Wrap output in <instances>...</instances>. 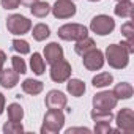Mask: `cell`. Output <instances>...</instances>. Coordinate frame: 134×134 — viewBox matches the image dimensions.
<instances>
[{"mask_svg": "<svg viewBox=\"0 0 134 134\" xmlns=\"http://www.w3.org/2000/svg\"><path fill=\"white\" fill-rule=\"evenodd\" d=\"M104 58L107 60L109 66H112L115 70H121L129 62V54L121 44H110L106 49V57Z\"/></svg>", "mask_w": 134, "mask_h": 134, "instance_id": "6da1fadb", "label": "cell"}, {"mask_svg": "<svg viewBox=\"0 0 134 134\" xmlns=\"http://www.w3.org/2000/svg\"><path fill=\"white\" fill-rule=\"evenodd\" d=\"M65 125V114L60 109H49L44 115L41 132L43 134H55L60 132Z\"/></svg>", "mask_w": 134, "mask_h": 134, "instance_id": "7a4b0ae2", "label": "cell"}, {"mask_svg": "<svg viewBox=\"0 0 134 134\" xmlns=\"http://www.w3.org/2000/svg\"><path fill=\"white\" fill-rule=\"evenodd\" d=\"M57 35L65 41H79L88 35V29L82 24H65L58 29Z\"/></svg>", "mask_w": 134, "mask_h": 134, "instance_id": "3957f363", "label": "cell"}, {"mask_svg": "<svg viewBox=\"0 0 134 134\" xmlns=\"http://www.w3.org/2000/svg\"><path fill=\"white\" fill-rule=\"evenodd\" d=\"M114 29H115V21L110 16L98 14L90 21V30L96 35H101V36L109 35V33H112Z\"/></svg>", "mask_w": 134, "mask_h": 134, "instance_id": "277c9868", "label": "cell"}, {"mask_svg": "<svg viewBox=\"0 0 134 134\" xmlns=\"http://www.w3.org/2000/svg\"><path fill=\"white\" fill-rule=\"evenodd\" d=\"M7 29L11 35H25L32 29V21L21 14H11L7 19Z\"/></svg>", "mask_w": 134, "mask_h": 134, "instance_id": "5b68a950", "label": "cell"}, {"mask_svg": "<svg viewBox=\"0 0 134 134\" xmlns=\"http://www.w3.org/2000/svg\"><path fill=\"white\" fill-rule=\"evenodd\" d=\"M71 65L66 62V60H58L55 63L51 65V79L57 84H62L65 81H68L71 76Z\"/></svg>", "mask_w": 134, "mask_h": 134, "instance_id": "8992f818", "label": "cell"}, {"mask_svg": "<svg viewBox=\"0 0 134 134\" xmlns=\"http://www.w3.org/2000/svg\"><path fill=\"white\" fill-rule=\"evenodd\" d=\"M51 11L57 19H70L76 14V5L71 0H57Z\"/></svg>", "mask_w": 134, "mask_h": 134, "instance_id": "52a82bcc", "label": "cell"}, {"mask_svg": "<svg viewBox=\"0 0 134 134\" xmlns=\"http://www.w3.org/2000/svg\"><path fill=\"white\" fill-rule=\"evenodd\" d=\"M82 62H84V66L88 70V71H98L103 68V65H104V54L99 51V49H92L88 51L87 54L82 55Z\"/></svg>", "mask_w": 134, "mask_h": 134, "instance_id": "ba28073f", "label": "cell"}, {"mask_svg": "<svg viewBox=\"0 0 134 134\" xmlns=\"http://www.w3.org/2000/svg\"><path fill=\"white\" fill-rule=\"evenodd\" d=\"M117 98L112 92H99L93 96V109L98 110H112L117 106Z\"/></svg>", "mask_w": 134, "mask_h": 134, "instance_id": "9c48e42d", "label": "cell"}, {"mask_svg": "<svg viewBox=\"0 0 134 134\" xmlns=\"http://www.w3.org/2000/svg\"><path fill=\"white\" fill-rule=\"evenodd\" d=\"M115 120H117L118 129H121L125 132H134V112H132V109H129V107L121 109L117 114Z\"/></svg>", "mask_w": 134, "mask_h": 134, "instance_id": "30bf717a", "label": "cell"}, {"mask_svg": "<svg viewBox=\"0 0 134 134\" xmlns=\"http://www.w3.org/2000/svg\"><path fill=\"white\" fill-rule=\"evenodd\" d=\"M46 107L47 109H65L66 103H68V99H66L65 93H62L60 90H51L47 95H46Z\"/></svg>", "mask_w": 134, "mask_h": 134, "instance_id": "8fae6325", "label": "cell"}, {"mask_svg": "<svg viewBox=\"0 0 134 134\" xmlns=\"http://www.w3.org/2000/svg\"><path fill=\"white\" fill-rule=\"evenodd\" d=\"M44 58L51 65L55 63V62H58V60H62L63 58V49H62V46L57 44V43H49L44 47Z\"/></svg>", "mask_w": 134, "mask_h": 134, "instance_id": "7c38bea8", "label": "cell"}, {"mask_svg": "<svg viewBox=\"0 0 134 134\" xmlns=\"http://www.w3.org/2000/svg\"><path fill=\"white\" fill-rule=\"evenodd\" d=\"M19 84V73L14 70H2L0 73V85L3 88H13Z\"/></svg>", "mask_w": 134, "mask_h": 134, "instance_id": "4fadbf2b", "label": "cell"}, {"mask_svg": "<svg viewBox=\"0 0 134 134\" xmlns=\"http://www.w3.org/2000/svg\"><path fill=\"white\" fill-rule=\"evenodd\" d=\"M132 85L131 84H128V82H120V84H117L115 85V88H114V96L117 98V99H129L131 96H132Z\"/></svg>", "mask_w": 134, "mask_h": 134, "instance_id": "5bb4252c", "label": "cell"}, {"mask_svg": "<svg viewBox=\"0 0 134 134\" xmlns=\"http://www.w3.org/2000/svg\"><path fill=\"white\" fill-rule=\"evenodd\" d=\"M43 88H44V85H43V82H40V81H35V79H25L24 82H22V90L27 93V95H40L41 92H43Z\"/></svg>", "mask_w": 134, "mask_h": 134, "instance_id": "9a60e30c", "label": "cell"}, {"mask_svg": "<svg viewBox=\"0 0 134 134\" xmlns=\"http://www.w3.org/2000/svg\"><path fill=\"white\" fill-rule=\"evenodd\" d=\"M114 11L118 18H131L132 11H134V7L131 3V0H120Z\"/></svg>", "mask_w": 134, "mask_h": 134, "instance_id": "2e32d148", "label": "cell"}, {"mask_svg": "<svg viewBox=\"0 0 134 134\" xmlns=\"http://www.w3.org/2000/svg\"><path fill=\"white\" fill-rule=\"evenodd\" d=\"M66 90H68V93H71L73 96L79 98L85 93V84L81 81V79H71L68 81V84H66Z\"/></svg>", "mask_w": 134, "mask_h": 134, "instance_id": "e0dca14e", "label": "cell"}, {"mask_svg": "<svg viewBox=\"0 0 134 134\" xmlns=\"http://www.w3.org/2000/svg\"><path fill=\"white\" fill-rule=\"evenodd\" d=\"M96 46H95V41L92 40V38H88V36H85V38H82V40H79V41H76V46H74V51H76V54L77 55H84V54H87L88 51H92V49H95Z\"/></svg>", "mask_w": 134, "mask_h": 134, "instance_id": "ac0fdd59", "label": "cell"}, {"mask_svg": "<svg viewBox=\"0 0 134 134\" xmlns=\"http://www.w3.org/2000/svg\"><path fill=\"white\" fill-rule=\"evenodd\" d=\"M30 68L32 71L36 74V76H41L44 73V68H46V65H44V58L41 57V54L35 52L30 58Z\"/></svg>", "mask_w": 134, "mask_h": 134, "instance_id": "d6986e66", "label": "cell"}, {"mask_svg": "<svg viewBox=\"0 0 134 134\" xmlns=\"http://www.w3.org/2000/svg\"><path fill=\"white\" fill-rule=\"evenodd\" d=\"M112 81H114V77H112L110 73H99V74H96V76L92 79V84H93L95 88H103V87L110 85Z\"/></svg>", "mask_w": 134, "mask_h": 134, "instance_id": "ffe728a7", "label": "cell"}, {"mask_svg": "<svg viewBox=\"0 0 134 134\" xmlns=\"http://www.w3.org/2000/svg\"><path fill=\"white\" fill-rule=\"evenodd\" d=\"M30 11H32V14L36 16V18H46V16L51 13V7H49L47 2H40V0H38L36 3L32 5Z\"/></svg>", "mask_w": 134, "mask_h": 134, "instance_id": "44dd1931", "label": "cell"}, {"mask_svg": "<svg viewBox=\"0 0 134 134\" xmlns=\"http://www.w3.org/2000/svg\"><path fill=\"white\" fill-rule=\"evenodd\" d=\"M22 117H24V109H22L21 104L13 103V104L8 106V118H10V121H21Z\"/></svg>", "mask_w": 134, "mask_h": 134, "instance_id": "7402d4cb", "label": "cell"}, {"mask_svg": "<svg viewBox=\"0 0 134 134\" xmlns=\"http://www.w3.org/2000/svg\"><path fill=\"white\" fill-rule=\"evenodd\" d=\"M32 35H33V38H35L36 41H44L46 38H49L51 30H49V27H47L46 24H36V25L33 27Z\"/></svg>", "mask_w": 134, "mask_h": 134, "instance_id": "603a6c76", "label": "cell"}, {"mask_svg": "<svg viewBox=\"0 0 134 134\" xmlns=\"http://www.w3.org/2000/svg\"><path fill=\"white\" fill-rule=\"evenodd\" d=\"M90 117L93 118L95 123L96 121H107V123H110L112 118H114V115H112L110 110H98V109H93L92 114H90Z\"/></svg>", "mask_w": 134, "mask_h": 134, "instance_id": "cb8c5ba5", "label": "cell"}, {"mask_svg": "<svg viewBox=\"0 0 134 134\" xmlns=\"http://www.w3.org/2000/svg\"><path fill=\"white\" fill-rule=\"evenodd\" d=\"M3 132H7V134H21V132H24V126L21 125V121H8L3 126Z\"/></svg>", "mask_w": 134, "mask_h": 134, "instance_id": "d4e9b609", "label": "cell"}, {"mask_svg": "<svg viewBox=\"0 0 134 134\" xmlns=\"http://www.w3.org/2000/svg\"><path fill=\"white\" fill-rule=\"evenodd\" d=\"M11 63H13V70L19 74H25L27 73V65L24 62V58H21L19 55L11 57Z\"/></svg>", "mask_w": 134, "mask_h": 134, "instance_id": "484cf974", "label": "cell"}, {"mask_svg": "<svg viewBox=\"0 0 134 134\" xmlns=\"http://www.w3.org/2000/svg\"><path fill=\"white\" fill-rule=\"evenodd\" d=\"M13 49H14L16 52H19L21 55L30 52V46H29V43H27L25 40H14V41H13Z\"/></svg>", "mask_w": 134, "mask_h": 134, "instance_id": "4316f807", "label": "cell"}, {"mask_svg": "<svg viewBox=\"0 0 134 134\" xmlns=\"http://www.w3.org/2000/svg\"><path fill=\"white\" fill-rule=\"evenodd\" d=\"M121 35H123L126 40L134 41V32H132V22H131V21H128L126 24L121 25Z\"/></svg>", "mask_w": 134, "mask_h": 134, "instance_id": "83f0119b", "label": "cell"}, {"mask_svg": "<svg viewBox=\"0 0 134 134\" xmlns=\"http://www.w3.org/2000/svg\"><path fill=\"white\" fill-rule=\"evenodd\" d=\"M95 132L104 134V132H115V131L110 128V123H107V121H96L95 123Z\"/></svg>", "mask_w": 134, "mask_h": 134, "instance_id": "f1b7e54d", "label": "cell"}, {"mask_svg": "<svg viewBox=\"0 0 134 134\" xmlns=\"http://www.w3.org/2000/svg\"><path fill=\"white\" fill-rule=\"evenodd\" d=\"M2 7L5 10H16L19 7V0H2Z\"/></svg>", "mask_w": 134, "mask_h": 134, "instance_id": "f546056e", "label": "cell"}, {"mask_svg": "<svg viewBox=\"0 0 134 134\" xmlns=\"http://www.w3.org/2000/svg\"><path fill=\"white\" fill-rule=\"evenodd\" d=\"M121 46L128 51V54H132V52H134V41H129V40L121 41Z\"/></svg>", "mask_w": 134, "mask_h": 134, "instance_id": "4dcf8cb0", "label": "cell"}, {"mask_svg": "<svg viewBox=\"0 0 134 134\" xmlns=\"http://www.w3.org/2000/svg\"><path fill=\"white\" fill-rule=\"evenodd\" d=\"M73 132H90L88 128H70L66 129V134H73Z\"/></svg>", "mask_w": 134, "mask_h": 134, "instance_id": "1f68e13d", "label": "cell"}, {"mask_svg": "<svg viewBox=\"0 0 134 134\" xmlns=\"http://www.w3.org/2000/svg\"><path fill=\"white\" fill-rule=\"evenodd\" d=\"M5 62H7V54H5L2 49H0V73H2V70H3Z\"/></svg>", "mask_w": 134, "mask_h": 134, "instance_id": "d6a6232c", "label": "cell"}, {"mask_svg": "<svg viewBox=\"0 0 134 134\" xmlns=\"http://www.w3.org/2000/svg\"><path fill=\"white\" fill-rule=\"evenodd\" d=\"M38 0H19V3H22V5H25V7H32L33 3H36Z\"/></svg>", "mask_w": 134, "mask_h": 134, "instance_id": "836d02e7", "label": "cell"}, {"mask_svg": "<svg viewBox=\"0 0 134 134\" xmlns=\"http://www.w3.org/2000/svg\"><path fill=\"white\" fill-rule=\"evenodd\" d=\"M3 109H5V96H3L2 93H0V115H2Z\"/></svg>", "mask_w": 134, "mask_h": 134, "instance_id": "e575fe53", "label": "cell"}, {"mask_svg": "<svg viewBox=\"0 0 134 134\" xmlns=\"http://www.w3.org/2000/svg\"><path fill=\"white\" fill-rule=\"evenodd\" d=\"M90 2H99V0H90Z\"/></svg>", "mask_w": 134, "mask_h": 134, "instance_id": "d590c367", "label": "cell"}, {"mask_svg": "<svg viewBox=\"0 0 134 134\" xmlns=\"http://www.w3.org/2000/svg\"><path fill=\"white\" fill-rule=\"evenodd\" d=\"M118 2H120V0H118Z\"/></svg>", "mask_w": 134, "mask_h": 134, "instance_id": "8d00e7d4", "label": "cell"}]
</instances>
